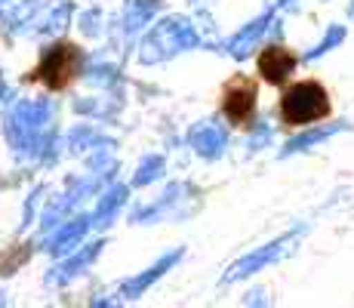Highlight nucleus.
Instances as JSON below:
<instances>
[{
	"mask_svg": "<svg viewBox=\"0 0 354 308\" xmlns=\"http://www.w3.org/2000/svg\"><path fill=\"white\" fill-rule=\"evenodd\" d=\"M188 145L203 161H219L228 148V129L219 120H201L188 129Z\"/></svg>",
	"mask_w": 354,
	"mask_h": 308,
	"instance_id": "8",
	"label": "nucleus"
},
{
	"mask_svg": "<svg viewBox=\"0 0 354 308\" xmlns=\"http://www.w3.org/2000/svg\"><path fill=\"white\" fill-rule=\"evenodd\" d=\"M203 37L197 31V25L188 16H167L154 25L151 31L142 37L139 44V62L142 65H160V62L188 53L194 46H201Z\"/></svg>",
	"mask_w": 354,
	"mask_h": 308,
	"instance_id": "2",
	"label": "nucleus"
},
{
	"mask_svg": "<svg viewBox=\"0 0 354 308\" xmlns=\"http://www.w3.org/2000/svg\"><path fill=\"white\" fill-rule=\"evenodd\" d=\"M90 225H93V216H77V219H71V222H62V228L46 241V253H50V256H68V253H74L77 244L86 237Z\"/></svg>",
	"mask_w": 354,
	"mask_h": 308,
	"instance_id": "14",
	"label": "nucleus"
},
{
	"mask_svg": "<svg viewBox=\"0 0 354 308\" xmlns=\"http://www.w3.org/2000/svg\"><path fill=\"white\" fill-rule=\"evenodd\" d=\"M292 68H296V56H292L290 50H283V46H277V44L265 46L262 56H259V74L274 87L290 78Z\"/></svg>",
	"mask_w": 354,
	"mask_h": 308,
	"instance_id": "13",
	"label": "nucleus"
},
{
	"mask_svg": "<svg viewBox=\"0 0 354 308\" xmlns=\"http://www.w3.org/2000/svg\"><path fill=\"white\" fill-rule=\"evenodd\" d=\"M182 256H185V246H176L173 253H167V256H160L158 262L151 265V269H145V271H142V275H136V278L124 280V284H120V296H124V299H139L142 293H145L148 287L154 284V280H160L163 275H167V271L173 269V265L179 262Z\"/></svg>",
	"mask_w": 354,
	"mask_h": 308,
	"instance_id": "10",
	"label": "nucleus"
},
{
	"mask_svg": "<svg viewBox=\"0 0 354 308\" xmlns=\"http://www.w3.org/2000/svg\"><path fill=\"white\" fill-rule=\"evenodd\" d=\"M74 108H77L80 114H96V118H105V114H111L114 105H105L102 99H93V102H84V99H80Z\"/></svg>",
	"mask_w": 354,
	"mask_h": 308,
	"instance_id": "25",
	"label": "nucleus"
},
{
	"mask_svg": "<svg viewBox=\"0 0 354 308\" xmlns=\"http://www.w3.org/2000/svg\"><path fill=\"white\" fill-rule=\"evenodd\" d=\"M160 10H163V0H127V10H124L127 37H136Z\"/></svg>",
	"mask_w": 354,
	"mask_h": 308,
	"instance_id": "15",
	"label": "nucleus"
},
{
	"mask_svg": "<svg viewBox=\"0 0 354 308\" xmlns=\"http://www.w3.org/2000/svg\"><path fill=\"white\" fill-rule=\"evenodd\" d=\"M3 302H6V299H3V296H0V305H3Z\"/></svg>",
	"mask_w": 354,
	"mask_h": 308,
	"instance_id": "29",
	"label": "nucleus"
},
{
	"mask_svg": "<svg viewBox=\"0 0 354 308\" xmlns=\"http://www.w3.org/2000/svg\"><path fill=\"white\" fill-rule=\"evenodd\" d=\"M292 0H271V6H274V10H281V6H290Z\"/></svg>",
	"mask_w": 354,
	"mask_h": 308,
	"instance_id": "27",
	"label": "nucleus"
},
{
	"mask_svg": "<svg viewBox=\"0 0 354 308\" xmlns=\"http://www.w3.org/2000/svg\"><path fill=\"white\" fill-rule=\"evenodd\" d=\"M71 12H74V3L71 0H65V3H59L56 10L50 12V16L40 22L37 34H44V37H56V34H62L68 28V22H71Z\"/></svg>",
	"mask_w": 354,
	"mask_h": 308,
	"instance_id": "20",
	"label": "nucleus"
},
{
	"mask_svg": "<svg viewBox=\"0 0 354 308\" xmlns=\"http://www.w3.org/2000/svg\"><path fill=\"white\" fill-rule=\"evenodd\" d=\"M348 19H351V22H354V0H351V3H348Z\"/></svg>",
	"mask_w": 354,
	"mask_h": 308,
	"instance_id": "28",
	"label": "nucleus"
},
{
	"mask_svg": "<svg viewBox=\"0 0 354 308\" xmlns=\"http://www.w3.org/2000/svg\"><path fill=\"white\" fill-rule=\"evenodd\" d=\"M185 191H188V185H169L167 194H160V201H158V203H151V207H139V210H133L129 222H136V225H148V222H154V219H160V216H163V210L169 213V207H173L176 201H182L179 194H185Z\"/></svg>",
	"mask_w": 354,
	"mask_h": 308,
	"instance_id": "17",
	"label": "nucleus"
},
{
	"mask_svg": "<svg viewBox=\"0 0 354 308\" xmlns=\"http://www.w3.org/2000/svg\"><path fill=\"white\" fill-rule=\"evenodd\" d=\"M44 10V0H0V22L10 34L28 31L34 19Z\"/></svg>",
	"mask_w": 354,
	"mask_h": 308,
	"instance_id": "11",
	"label": "nucleus"
},
{
	"mask_svg": "<svg viewBox=\"0 0 354 308\" xmlns=\"http://www.w3.org/2000/svg\"><path fill=\"white\" fill-rule=\"evenodd\" d=\"M80 31L86 34V37H99L102 34V10H90L80 16Z\"/></svg>",
	"mask_w": 354,
	"mask_h": 308,
	"instance_id": "24",
	"label": "nucleus"
},
{
	"mask_svg": "<svg viewBox=\"0 0 354 308\" xmlns=\"http://www.w3.org/2000/svg\"><path fill=\"white\" fill-rule=\"evenodd\" d=\"M274 25H277V16H274V6H271V10H265L259 19H253L250 25H243V28L228 40L225 53H228L231 59H237V62L250 59L259 50V46H262V40L268 37V31L274 28Z\"/></svg>",
	"mask_w": 354,
	"mask_h": 308,
	"instance_id": "6",
	"label": "nucleus"
},
{
	"mask_svg": "<svg viewBox=\"0 0 354 308\" xmlns=\"http://www.w3.org/2000/svg\"><path fill=\"white\" fill-rule=\"evenodd\" d=\"M345 37H348V28H345V25H326L324 37L317 40V44L311 46L308 53H305V56H302V62H317V59H324L326 53L339 50V46L345 44Z\"/></svg>",
	"mask_w": 354,
	"mask_h": 308,
	"instance_id": "18",
	"label": "nucleus"
},
{
	"mask_svg": "<svg viewBox=\"0 0 354 308\" xmlns=\"http://www.w3.org/2000/svg\"><path fill=\"white\" fill-rule=\"evenodd\" d=\"M53 108L50 99H25L10 108L3 118V133L10 142L12 154L19 157H37L50 163L56 157V127H53Z\"/></svg>",
	"mask_w": 354,
	"mask_h": 308,
	"instance_id": "1",
	"label": "nucleus"
},
{
	"mask_svg": "<svg viewBox=\"0 0 354 308\" xmlns=\"http://www.w3.org/2000/svg\"><path fill=\"white\" fill-rule=\"evenodd\" d=\"M345 129H351L348 120H336V123H321V127H311V129H305V133H299V136H292V139H287V145L281 148V157H292V154L311 152L315 145H321V142L333 139V136L345 133Z\"/></svg>",
	"mask_w": 354,
	"mask_h": 308,
	"instance_id": "12",
	"label": "nucleus"
},
{
	"mask_svg": "<svg viewBox=\"0 0 354 308\" xmlns=\"http://www.w3.org/2000/svg\"><path fill=\"white\" fill-rule=\"evenodd\" d=\"M330 114V96L317 80H299L281 99V118L290 127H311Z\"/></svg>",
	"mask_w": 354,
	"mask_h": 308,
	"instance_id": "3",
	"label": "nucleus"
},
{
	"mask_svg": "<svg viewBox=\"0 0 354 308\" xmlns=\"http://www.w3.org/2000/svg\"><path fill=\"white\" fill-rule=\"evenodd\" d=\"M108 136H102L99 129L93 127H77L71 129V136H68V154H84V152H93L96 145H108Z\"/></svg>",
	"mask_w": 354,
	"mask_h": 308,
	"instance_id": "19",
	"label": "nucleus"
},
{
	"mask_svg": "<svg viewBox=\"0 0 354 308\" xmlns=\"http://www.w3.org/2000/svg\"><path fill=\"white\" fill-rule=\"evenodd\" d=\"M127 203V185H111L93 210V228H108L118 219V210Z\"/></svg>",
	"mask_w": 354,
	"mask_h": 308,
	"instance_id": "16",
	"label": "nucleus"
},
{
	"mask_svg": "<svg viewBox=\"0 0 354 308\" xmlns=\"http://www.w3.org/2000/svg\"><path fill=\"white\" fill-rule=\"evenodd\" d=\"M80 71V50L74 44H53L44 50L37 68H34V78L40 80L50 90H65L71 84V78Z\"/></svg>",
	"mask_w": 354,
	"mask_h": 308,
	"instance_id": "5",
	"label": "nucleus"
},
{
	"mask_svg": "<svg viewBox=\"0 0 354 308\" xmlns=\"http://www.w3.org/2000/svg\"><path fill=\"white\" fill-rule=\"evenodd\" d=\"M243 305H268V296H265V290H250L243 296Z\"/></svg>",
	"mask_w": 354,
	"mask_h": 308,
	"instance_id": "26",
	"label": "nucleus"
},
{
	"mask_svg": "<svg viewBox=\"0 0 354 308\" xmlns=\"http://www.w3.org/2000/svg\"><path fill=\"white\" fill-rule=\"evenodd\" d=\"M167 170V161H163L160 154H148L145 161L139 163V170H136V179H133V185H151L154 179H160V173Z\"/></svg>",
	"mask_w": 354,
	"mask_h": 308,
	"instance_id": "21",
	"label": "nucleus"
},
{
	"mask_svg": "<svg viewBox=\"0 0 354 308\" xmlns=\"http://www.w3.org/2000/svg\"><path fill=\"white\" fill-rule=\"evenodd\" d=\"M84 78L90 80L93 87H114V84H118V71H114L111 65H93Z\"/></svg>",
	"mask_w": 354,
	"mask_h": 308,
	"instance_id": "22",
	"label": "nucleus"
},
{
	"mask_svg": "<svg viewBox=\"0 0 354 308\" xmlns=\"http://www.w3.org/2000/svg\"><path fill=\"white\" fill-rule=\"evenodd\" d=\"M102 246H105V241H93V244H86V246H80V250H74V253H68L65 256V262H59L56 269L46 275V284H53V287H62L68 284L71 278H77L84 269H90L93 262L99 259V253H102Z\"/></svg>",
	"mask_w": 354,
	"mask_h": 308,
	"instance_id": "9",
	"label": "nucleus"
},
{
	"mask_svg": "<svg viewBox=\"0 0 354 308\" xmlns=\"http://www.w3.org/2000/svg\"><path fill=\"white\" fill-rule=\"evenodd\" d=\"M271 142V127L265 120H259L253 123V136H250V142H247V148H250V154L259 152V148H265Z\"/></svg>",
	"mask_w": 354,
	"mask_h": 308,
	"instance_id": "23",
	"label": "nucleus"
},
{
	"mask_svg": "<svg viewBox=\"0 0 354 308\" xmlns=\"http://www.w3.org/2000/svg\"><path fill=\"white\" fill-rule=\"evenodd\" d=\"M302 231H305V228L287 231V235L274 237V241H268L265 246H256L253 253H247V256L237 259L234 265H228V271L222 275V284H237V280H243V278L256 275V271H265L268 265L281 262L287 253L296 250V244H299V237H302Z\"/></svg>",
	"mask_w": 354,
	"mask_h": 308,
	"instance_id": "4",
	"label": "nucleus"
},
{
	"mask_svg": "<svg viewBox=\"0 0 354 308\" xmlns=\"http://www.w3.org/2000/svg\"><path fill=\"white\" fill-rule=\"evenodd\" d=\"M256 111V84L250 78H234L222 93V114L231 123H250Z\"/></svg>",
	"mask_w": 354,
	"mask_h": 308,
	"instance_id": "7",
	"label": "nucleus"
}]
</instances>
